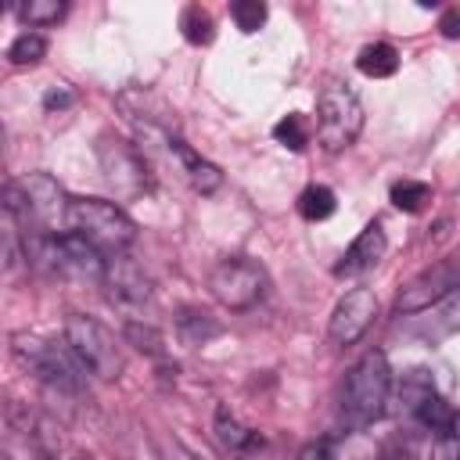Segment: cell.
I'll list each match as a JSON object with an SVG mask.
<instances>
[{"label": "cell", "instance_id": "obj_1", "mask_svg": "<svg viewBox=\"0 0 460 460\" xmlns=\"http://www.w3.org/2000/svg\"><path fill=\"white\" fill-rule=\"evenodd\" d=\"M11 356L22 370H29L47 392L58 395H86V367L75 359L68 341H47L36 334H11Z\"/></svg>", "mask_w": 460, "mask_h": 460}, {"label": "cell", "instance_id": "obj_2", "mask_svg": "<svg viewBox=\"0 0 460 460\" xmlns=\"http://www.w3.org/2000/svg\"><path fill=\"white\" fill-rule=\"evenodd\" d=\"M388 395H392V367H388V356L381 349H370V352L359 356V363L345 377V388H341L345 424L352 431L370 428L388 410Z\"/></svg>", "mask_w": 460, "mask_h": 460}, {"label": "cell", "instance_id": "obj_3", "mask_svg": "<svg viewBox=\"0 0 460 460\" xmlns=\"http://www.w3.org/2000/svg\"><path fill=\"white\" fill-rule=\"evenodd\" d=\"M68 234H79V237L90 241L101 255H122V252L133 244L137 226H133V219H129L115 201L72 198V208H68Z\"/></svg>", "mask_w": 460, "mask_h": 460}, {"label": "cell", "instance_id": "obj_4", "mask_svg": "<svg viewBox=\"0 0 460 460\" xmlns=\"http://www.w3.org/2000/svg\"><path fill=\"white\" fill-rule=\"evenodd\" d=\"M359 129H363V104H359L356 90L349 83H338V79L320 86V97H316V140H320V147L338 155V151L356 144Z\"/></svg>", "mask_w": 460, "mask_h": 460}, {"label": "cell", "instance_id": "obj_5", "mask_svg": "<svg viewBox=\"0 0 460 460\" xmlns=\"http://www.w3.org/2000/svg\"><path fill=\"white\" fill-rule=\"evenodd\" d=\"M65 341L75 352V359L86 367V374H93L101 381H115L122 374V349L101 320L72 313L65 320Z\"/></svg>", "mask_w": 460, "mask_h": 460}, {"label": "cell", "instance_id": "obj_6", "mask_svg": "<svg viewBox=\"0 0 460 460\" xmlns=\"http://www.w3.org/2000/svg\"><path fill=\"white\" fill-rule=\"evenodd\" d=\"M266 288H270L266 270L248 255H230V259L216 262V270L208 273L212 298L226 309H237V313L259 305L266 298Z\"/></svg>", "mask_w": 460, "mask_h": 460}, {"label": "cell", "instance_id": "obj_7", "mask_svg": "<svg viewBox=\"0 0 460 460\" xmlns=\"http://www.w3.org/2000/svg\"><path fill=\"white\" fill-rule=\"evenodd\" d=\"M97 158H101V172H104V183L119 194V198H137L144 187H147V158L140 155L137 144H126V140H101L97 147Z\"/></svg>", "mask_w": 460, "mask_h": 460}, {"label": "cell", "instance_id": "obj_8", "mask_svg": "<svg viewBox=\"0 0 460 460\" xmlns=\"http://www.w3.org/2000/svg\"><path fill=\"white\" fill-rule=\"evenodd\" d=\"M453 288H460V259H442L428 270H420L395 298V309L399 313H420V309H431L435 302H442Z\"/></svg>", "mask_w": 460, "mask_h": 460}, {"label": "cell", "instance_id": "obj_9", "mask_svg": "<svg viewBox=\"0 0 460 460\" xmlns=\"http://www.w3.org/2000/svg\"><path fill=\"white\" fill-rule=\"evenodd\" d=\"M377 320V298L367 288H352L338 298L331 320H327V334L334 345H356Z\"/></svg>", "mask_w": 460, "mask_h": 460}, {"label": "cell", "instance_id": "obj_10", "mask_svg": "<svg viewBox=\"0 0 460 460\" xmlns=\"http://www.w3.org/2000/svg\"><path fill=\"white\" fill-rule=\"evenodd\" d=\"M104 288H108V298L126 305V309H137L151 298V280L147 273L140 270L137 259H129L126 252L122 255H108V266H104Z\"/></svg>", "mask_w": 460, "mask_h": 460}, {"label": "cell", "instance_id": "obj_11", "mask_svg": "<svg viewBox=\"0 0 460 460\" xmlns=\"http://www.w3.org/2000/svg\"><path fill=\"white\" fill-rule=\"evenodd\" d=\"M385 248H388V241H385L381 223H367L363 234H359V237L345 248V255L338 259L334 277H363V273H370V270L385 259Z\"/></svg>", "mask_w": 460, "mask_h": 460}, {"label": "cell", "instance_id": "obj_12", "mask_svg": "<svg viewBox=\"0 0 460 460\" xmlns=\"http://www.w3.org/2000/svg\"><path fill=\"white\" fill-rule=\"evenodd\" d=\"M25 438L32 442V449L43 456V460H93L86 456L54 420L47 417H36V420H25Z\"/></svg>", "mask_w": 460, "mask_h": 460}, {"label": "cell", "instance_id": "obj_13", "mask_svg": "<svg viewBox=\"0 0 460 460\" xmlns=\"http://www.w3.org/2000/svg\"><path fill=\"white\" fill-rule=\"evenodd\" d=\"M431 395H438V392H435L428 370L417 367V370L402 374V381H399V410H402V417H413V420H417V413L424 410V402H428Z\"/></svg>", "mask_w": 460, "mask_h": 460}, {"label": "cell", "instance_id": "obj_14", "mask_svg": "<svg viewBox=\"0 0 460 460\" xmlns=\"http://www.w3.org/2000/svg\"><path fill=\"white\" fill-rule=\"evenodd\" d=\"M356 68H359L363 75H370V79H388V75L399 68V50H395L392 43H370V47L359 50Z\"/></svg>", "mask_w": 460, "mask_h": 460}, {"label": "cell", "instance_id": "obj_15", "mask_svg": "<svg viewBox=\"0 0 460 460\" xmlns=\"http://www.w3.org/2000/svg\"><path fill=\"white\" fill-rule=\"evenodd\" d=\"M216 438L230 449V453H241V449H248V446H255L259 442V435L252 431V428H244L226 406H219L216 410Z\"/></svg>", "mask_w": 460, "mask_h": 460}, {"label": "cell", "instance_id": "obj_16", "mask_svg": "<svg viewBox=\"0 0 460 460\" xmlns=\"http://www.w3.org/2000/svg\"><path fill=\"white\" fill-rule=\"evenodd\" d=\"M180 32H183L187 43L205 47V43H212V36H216V22H212V14H208L201 4H187V7L180 11Z\"/></svg>", "mask_w": 460, "mask_h": 460}, {"label": "cell", "instance_id": "obj_17", "mask_svg": "<svg viewBox=\"0 0 460 460\" xmlns=\"http://www.w3.org/2000/svg\"><path fill=\"white\" fill-rule=\"evenodd\" d=\"M65 11H68L65 0H25V4L14 7V14L25 25H54V22L65 18Z\"/></svg>", "mask_w": 460, "mask_h": 460}, {"label": "cell", "instance_id": "obj_18", "mask_svg": "<svg viewBox=\"0 0 460 460\" xmlns=\"http://www.w3.org/2000/svg\"><path fill=\"white\" fill-rule=\"evenodd\" d=\"M298 212H302V219H309V223L327 219V216L334 212V190H331V187H320V183L305 187V190L298 194Z\"/></svg>", "mask_w": 460, "mask_h": 460}, {"label": "cell", "instance_id": "obj_19", "mask_svg": "<svg viewBox=\"0 0 460 460\" xmlns=\"http://www.w3.org/2000/svg\"><path fill=\"white\" fill-rule=\"evenodd\" d=\"M273 140L284 144L288 151H302L309 144V122L302 111H288L277 126H273Z\"/></svg>", "mask_w": 460, "mask_h": 460}, {"label": "cell", "instance_id": "obj_20", "mask_svg": "<svg viewBox=\"0 0 460 460\" xmlns=\"http://www.w3.org/2000/svg\"><path fill=\"white\" fill-rule=\"evenodd\" d=\"M43 54H47V40H43L40 32H22V36H14V43L7 47V61L18 65V68L40 65Z\"/></svg>", "mask_w": 460, "mask_h": 460}, {"label": "cell", "instance_id": "obj_21", "mask_svg": "<svg viewBox=\"0 0 460 460\" xmlns=\"http://www.w3.org/2000/svg\"><path fill=\"white\" fill-rule=\"evenodd\" d=\"M428 201H431V187L428 183H420V180H399V183H392V205L395 208L420 212Z\"/></svg>", "mask_w": 460, "mask_h": 460}, {"label": "cell", "instance_id": "obj_22", "mask_svg": "<svg viewBox=\"0 0 460 460\" xmlns=\"http://www.w3.org/2000/svg\"><path fill=\"white\" fill-rule=\"evenodd\" d=\"M230 14H234V22H237V29L244 32V36H252V32H259L262 29V22H266V4L262 0H237L234 7H230Z\"/></svg>", "mask_w": 460, "mask_h": 460}, {"label": "cell", "instance_id": "obj_23", "mask_svg": "<svg viewBox=\"0 0 460 460\" xmlns=\"http://www.w3.org/2000/svg\"><path fill=\"white\" fill-rule=\"evenodd\" d=\"M180 331H183V338H187L190 345H205L208 338L219 334V323H212L208 313H183V316H180Z\"/></svg>", "mask_w": 460, "mask_h": 460}, {"label": "cell", "instance_id": "obj_24", "mask_svg": "<svg viewBox=\"0 0 460 460\" xmlns=\"http://www.w3.org/2000/svg\"><path fill=\"white\" fill-rule=\"evenodd\" d=\"M126 338L129 341H137V349L140 352H151V356H158L162 352V338H158V331L155 327H140V323H126Z\"/></svg>", "mask_w": 460, "mask_h": 460}, {"label": "cell", "instance_id": "obj_25", "mask_svg": "<svg viewBox=\"0 0 460 460\" xmlns=\"http://www.w3.org/2000/svg\"><path fill=\"white\" fill-rule=\"evenodd\" d=\"M428 460H460V438L453 431H442L431 438V449H428Z\"/></svg>", "mask_w": 460, "mask_h": 460}, {"label": "cell", "instance_id": "obj_26", "mask_svg": "<svg viewBox=\"0 0 460 460\" xmlns=\"http://www.w3.org/2000/svg\"><path fill=\"white\" fill-rule=\"evenodd\" d=\"M438 327H442V331H460V288H453V291L442 298Z\"/></svg>", "mask_w": 460, "mask_h": 460}, {"label": "cell", "instance_id": "obj_27", "mask_svg": "<svg viewBox=\"0 0 460 460\" xmlns=\"http://www.w3.org/2000/svg\"><path fill=\"white\" fill-rule=\"evenodd\" d=\"M155 453H158V460H201V456H198L194 449H187L180 438H158Z\"/></svg>", "mask_w": 460, "mask_h": 460}, {"label": "cell", "instance_id": "obj_28", "mask_svg": "<svg viewBox=\"0 0 460 460\" xmlns=\"http://www.w3.org/2000/svg\"><path fill=\"white\" fill-rule=\"evenodd\" d=\"M438 32L446 40H460V7H446L438 14Z\"/></svg>", "mask_w": 460, "mask_h": 460}, {"label": "cell", "instance_id": "obj_29", "mask_svg": "<svg viewBox=\"0 0 460 460\" xmlns=\"http://www.w3.org/2000/svg\"><path fill=\"white\" fill-rule=\"evenodd\" d=\"M43 104H47V111H54V108H68L72 104V90H47V97H43Z\"/></svg>", "mask_w": 460, "mask_h": 460}, {"label": "cell", "instance_id": "obj_30", "mask_svg": "<svg viewBox=\"0 0 460 460\" xmlns=\"http://www.w3.org/2000/svg\"><path fill=\"white\" fill-rule=\"evenodd\" d=\"M453 435H456V438H460V410H456V413H453Z\"/></svg>", "mask_w": 460, "mask_h": 460}, {"label": "cell", "instance_id": "obj_31", "mask_svg": "<svg viewBox=\"0 0 460 460\" xmlns=\"http://www.w3.org/2000/svg\"><path fill=\"white\" fill-rule=\"evenodd\" d=\"M234 460H244V456H234Z\"/></svg>", "mask_w": 460, "mask_h": 460}]
</instances>
